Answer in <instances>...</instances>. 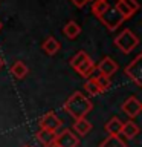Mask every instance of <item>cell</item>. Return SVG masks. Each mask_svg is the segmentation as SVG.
<instances>
[{"label":"cell","mask_w":142,"mask_h":147,"mask_svg":"<svg viewBox=\"0 0 142 147\" xmlns=\"http://www.w3.org/2000/svg\"><path fill=\"white\" fill-rule=\"evenodd\" d=\"M116 9L122 16L124 20H127V18L133 17L137 11H139V3H137L136 0H118Z\"/></svg>","instance_id":"7"},{"label":"cell","mask_w":142,"mask_h":147,"mask_svg":"<svg viewBox=\"0 0 142 147\" xmlns=\"http://www.w3.org/2000/svg\"><path fill=\"white\" fill-rule=\"evenodd\" d=\"M86 58H89V55H87V52H84V51H80V52H76L75 55H73V57L70 58V66L73 67V69H76L78 66H80V64L84 61Z\"/></svg>","instance_id":"21"},{"label":"cell","mask_w":142,"mask_h":147,"mask_svg":"<svg viewBox=\"0 0 142 147\" xmlns=\"http://www.w3.org/2000/svg\"><path fill=\"white\" fill-rule=\"evenodd\" d=\"M125 75L136 86H142V55H136L135 60L125 66Z\"/></svg>","instance_id":"4"},{"label":"cell","mask_w":142,"mask_h":147,"mask_svg":"<svg viewBox=\"0 0 142 147\" xmlns=\"http://www.w3.org/2000/svg\"><path fill=\"white\" fill-rule=\"evenodd\" d=\"M55 144L58 147H76L80 144V138H78L75 133L72 130H69V129H64L63 132L57 133V136H55Z\"/></svg>","instance_id":"5"},{"label":"cell","mask_w":142,"mask_h":147,"mask_svg":"<svg viewBox=\"0 0 142 147\" xmlns=\"http://www.w3.org/2000/svg\"><path fill=\"white\" fill-rule=\"evenodd\" d=\"M2 67H3V58L0 57V69H2Z\"/></svg>","instance_id":"23"},{"label":"cell","mask_w":142,"mask_h":147,"mask_svg":"<svg viewBox=\"0 0 142 147\" xmlns=\"http://www.w3.org/2000/svg\"><path fill=\"white\" fill-rule=\"evenodd\" d=\"M63 109L66 110L73 119H80V118H86L87 115L90 113V110L93 109V103H92L90 98H87L82 92L76 90L66 100Z\"/></svg>","instance_id":"1"},{"label":"cell","mask_w":142,"mask_h":147,"mask_svg":"<svg viewBox=\"0 0 142 147\" xmlns=\"http://www.w3.org/2000/svg\"><path fill=\"white\" fill-rule=\"evenodd\" d=\"M99 147H127V144L121 136H107Z\"/></svg>","instance_id":"18"},{"label":"cell","mask_w":142,"mask_h":147,"mask_svg":"<svg viewBox=\"0 0 142 147\" xmlns=\"http://www.w3.org/2000/svg\"><path fill=\"white\" fill-rule=\"evenodd\" d=\"M90 129H92V123L87 118L75 119V123H73V130H75V133L80 136H86L87 133L90 132Z\"/></svg>","instance_id":"14"},{"label":"cell","mask_w":142,"mask_h":147,"mask_svg":"<svg viewBox=\"0 0 142 147\" xmlns=\"http://www.w3.org/2000/svg\"><path fill=\"white\" fill-rule=\"evenodd\" d=\"M89 2H90V0H89Z\"/></svg>","instance_id":"27"},{"label":"cell","mask_w":142,"mask_h":147,"mask_svg":"<svg viewBox=\"0 0 142 147\" xmlns=\"http://www.w3.org/2000/svg\"><path fill=\"white\" fill-rule=\"evenodd\" d=\"M61 126H63L61 118L57 117L54 112H48L40 119V129H43V130H49V132L57 133V130L61 129Z\"/></svg>","instance_id":"8"},{"label":"cell","mask_w":142,"mask_h":147,"mask_svg":"<svg viewBox=\"0 0 142 147\" xmlns=\"http://www.w3.org/2000/svg\"><path fill=\"white\" fill-rule=\"evenodd\" d=\"M63 32H64V35H66L69 40H75L76 37L81 34V26L78 25L75 20H69L66 25H64Z\"/></svg>","instance_id":"13"},{"label":"cell","mask_w":142,"mask_h":147,"mask_svg":"<svg viewBox=\"0 0 142 147\" xmlns=\"http://www.w3.org/2000/svg\"><path fill=\"white\" fill-rule=\"evenodd\" d=\"M116 3H118V0H112V2H110V5L105 8V11L98 16L99 22L102 23V25L107 28L109 31H112V32L116 31L118 28L124 23L122 16L118 12V9H116Z\"/></svg>","instance_id":"2"},{"label":"cell","mask_w":142,"mask_h":147,"mask_svg":"<svg viewBox=\"0 0 142 147\" xmlns=\"http://www.w3.org/2000/svg\"><path fill=\"white\" fill-rule=\"evenodd\" d=\"M104 129L109 133V136H119L121 135V130H122V121L118 117H112L105 123Z\"/></svg>","instance_id":"10"},{"label":"cell","mask_w":142,"mask_h":147,"mask_svg":"<svg viewBox=\"0 0 142 147\" xmlns=\"http://www.w3.org/2000/svg\"><path fill=\"white\" fill-rule=\"evenodd\" d=\"M137 133H139V127L135 121L128 119L127 123H122V130H121V135H124L127 140H133Z\"/></svg>","instance_id":"16"},{"label":"cell","mask_w":142,"mask_h":147,"mask_svg":"<svg viewBox=\"0 0 142 147\" xmlns=\"http://www.w3.org/2000/svg\"><path fill=\"white\" fill-rule=\"evenodd\" d=\"M121 110L128 117V119H133V118H136L137 115L141 113L142 104H141V101L137 100V96L131 95V96H128V98L122 103Z\"/></svg>","instance_id":"6"},{"label":"cell","mask_w":142,"mask_h":147,"mask_svg":"<svg viewBox=\"0 0 142 147\" xmlns=\"http://www.w3.org/2000/svg\"><path fill=\"white\" fill-rule=\"evenodd\" d=\"M118 63L115 61V60L112 57H104L101 61L98 63V66H96V69L99 71L101 75H104V77H107L110 78L112 75H115V74L118 72Z\"/></svg>","instance_id":"9"},{"label":"cell","mask_w":142,"mask_h":147,"mask_svg":"<svg viewBox=\"0 0 142 147\" xmlns=\"http://www.w3.org/2000/svg\"><path fill=\"white\" fill-rule=\"evenodd\" d=\"M27 72H29V69H27L26 63L21 61V60H17V61L11 66V74H12L14 78H17V80H23V78L27 75Z\"/></svg>","instance_id":"15"},{"label":"cell","mask_w":142,"mask_h":147,"mask_svg":"<svg viewBox=\"0 0 142 147\" xmlns=\"http://www.w3.org/2000/svg\"><path fill=\"white\" fill-rule=\"evenodd\" d=\"M93 78H95V81H96V84H98V87H99L101 92H107V90L110 89V86H112L110 78L101 75V74H99V75H96V77H93Z\"/></svg>","instance_id":"20"},{"label":"cell","mask_w":142,"mask_h":147,"mask_svg":"<svg viewBox=\"0 0 142 147\" xmlns=\"http://www.w3.org/2000/svg\"><path fill=\"white\" fill-rule=\"evenodd\" d=\"M55 136H57V133L49 132V130H43V129H40V130L37 132V140H38L44 147H48V146H50V144H54Z\"/></svg>","instance_id":"17"},{"label":"cell","mask_w":142,"mask_h":147,"mask_svg":"<svg viewBox=\"0 0 142 147\" xmlns=\"http://www.w3.org/2000/svg\"><path fill=\"white\" fill-rule=\"evenodd\" d=\"M0 29H2V22H0Z\"/></svg>","instance_id":"25"},{"label":"cell","mask_w":142,"mask_h":147,"mask_svg":"<svg viewBox=\"0 0 142 147\" xmlns=\"http://www.w3.org/2000/svg\"><path fill=\"white\" fill-rule=\"evenodd\" d=\"M84 90H86L90 96H95V95L101 94V90H99V87H98V84H96V81H95L93 77H90V78H87V80H86V83H84Z\"/></svg>","instance_id":"19"},{"label":"cell","mask_w":142,"mask_h":147,"mask_svg":"<svg viewBox=\"0 0 142 147\" xmlns=\"http://www.w3.org/2000/svg\"><path fill=\"white\" fill-rule=\"evenodd\" d=\"M95 69H96V64L93 63V60L89 57V58H86L84 61H82L80 66L75 69V71L80 74L82 78H86V80H87V78H90V77H92V74H93Z\"/></svg>","instance_id":"11"},{"label":"cell","mask_w":142,"mask_h":147,"mask_svg":"<svg viewBox=\"0 0 142 147\" xmlns=\"http://www.w3.org/2000/svg\"><path fill=\"white\" fill-rule=\"evenodd\" d=\"M48 147H58L57 144H55V142H54V144H50V146H48Z\"/></svg>","instance_id":"24"},{"label":"cell","mask_w":142,"mask_h":147,"mask_svg":"<svg viewBox=\"0 0 142 147\" xmlns=\"http://www.w3.org/2000/svg\"><path fill=\"white\" fill-rule=\"evenodd\" d=\"M113 43L121 52L130 54L131 51L139 45V38L136 37V34L133 31L124 29V31H121V34H118V37H115Z\"/></svg>","instance_id":"3"},{"label":"cell","mask_w":142,"mask_h":147,"mask_svg":"<svg viewBox=\"0 0 142 147\" xmlns=\"http://www.w3.org/2000/svg\"><path fill=\"white\" fill-rule=\"evenodd\" d=\"M25 147H29V146H25Z\"/></svg>","instance_id":"26"},{"label":"cell","mask_w":142,"mask_h":147,"mask_svg":"<svg viewBox=\"0 0 142 147\" xmlns=\"http://www.w3.org/2000/svg\"><path fill=\"white\" fill-rule=\"evenodd\" d=\"M60 48H61L60 41H58L57 38H54L52 35H49L48 38H46L43 43H41V49H43L48 55H55V54L60 51Z\"/></svg>","instance_id":"12"},{"label":"cell","mask_w":142,"mask_h":147,"mask_svg":"<svg viewBox=\"0 0 142 147\" xmlns=\"http://www.w3.org/2000/svg\"><path fill=\"white\" fill-rule=\"evenodd\" d=\"M70 2L75 5L76 8H84L87 3H89V0H70Z\"/></svg>","instance_id":"22"}]
</instances>
